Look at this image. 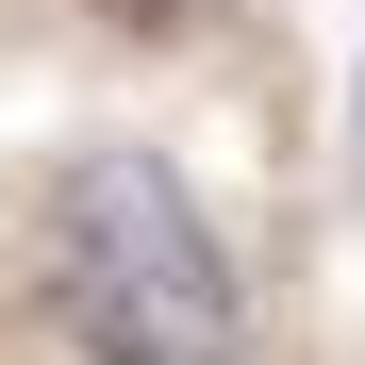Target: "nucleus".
Returning <instances> with one entry per match:
<instances>
[{
  "label": "nucleus",
  "mask_w": 365,
  "mask_h": 365,
  "mask_svg": "<svg viewBox=\"0 0 365 365\" xmlns=\"http://www.w3.org/2000/svg\"><path fill=\"white\" fill-rule=\"evenodd\" d=\"M116 17H182V0H116Z\"/></svg>",
  "instance_id": "nucleus-3"
},
{
  "label": "nucleus",
  "mask_w": 365,
  "mask_h": 365,
  "mask_svg": "<svg viewBox=\"0 0 365 365\" xmlns=\"http://www.w3.org/2000/svg\"><path fill=\"white\" fill-rule=\"evenodd\" d=\"M34 299L83 365H250V282H232L200 182L116 133L34 182Z\"/></svg>",
  "instance_id": "nucleus-1"
},
{
  "label": "nucleus",
  "mask_w": 365,
  "mask_h": 365,
  "mask_svg": "<svg viewBox=\"0 0 365 365\" xmlns=\"http://www.w3.org/2000/svg\"><path fill=\"white\" fill-rule=\"evenodd\" d=\"M349 166H365V83H349Z\"/></svg>",
  "instance_id": "nucleus-2"
}]
</instances>
